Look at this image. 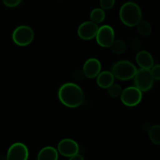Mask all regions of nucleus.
I'll return each mask as SVG.
<instances>
[{
    "label": "nucleus",
    "mask_w": 160,
    "mask_h": 160,
    "mask_svg": "<svg viewBox=\"0 0 160 160\" xmlns=\"http://www.w3.org/2000/svg\"><path fill=\"white\" fill-rule=\"evenodd\" d=\"M2 1L3 4L7 7L13 8L19 6L22 0H2Z\"/></svg>",
    "instance_id": "4be33fe9"
},
{
    "label": "nucleus",
    "mask_w": 160,
    "mask_h": 160,
    "mask_svg": "<svg viewBox=\"0 0 160 160\" xmlns=\"http://www.w3.org/2000/svg\"><path fill=\"white\" fill-rule=\"evenodd\" d=\"M105 18H106V13L104 12V9H100V8H95L90 13L91 21L97 24L104 21Z\"/></svg>",
    "instance_id": "2eb2a0df"
},
{
    "label": "nucleus",
    "mask_w": 160,
    "mask_h": 160,
    "mask_svg": "<svg viewBox=\"0 0 160 160\" xmlns=\"http://www.w3.org/2000/svg\"><path fill=\"white\" fill-rule=\"evenodd\" d=\"M123 105L129 107L138 106L142 99V93L138 88L129 87L122 90L120 95Z\"/></svg>",
    "instance_id": "423d86ee"
},
{
    "label": "nucleus",
    "mask_w": 160,
    "mask_h": 160,
    "mask_svg": "<svg viewBox=\"0 0 160 160\" xmlns=\"http://www.w3.org/2000/svg\"><path fill=\"white\" fill-rule=\"evenodd\" d=\"M120 18L126 26L133 28L142 20V12L140 6L135 2H128L124 3L120 9Z\"/></svg>",
    "instance_id": "f03ea898"
},
{
    "label": "nucleus",
    "mask_w": 160,
    "mask_h": 160,
    "mask_svg": "<svg viewBox=\"0 0 160 160\" xmlns=\"http://www.w3.org/2000/svg\"><path fill=\"white\" fill-rule=\"evenodd\" d=\"M29 156L28 147L23 143L17 142L9 148L6 159L9 160H26Z\"/></svg>",
    "instance_id": "6e6552de"
},
{
    "label": "nucleus",
    "mask_w": 160,
    "mask_h": 160,
    "mask_svg": "<svg viewBox=\"0 0 160 160\" xmlns=\"http://www.w3.org/2000/svg\"><path fill=\"white\" fill-rule=\"evenodd\" d=\"M111 72L117 79L128 81L134 78L137 72V68L130 61L120 60L113 64Z\"/></svg>",
    "instance_id": "7ed1b4c3"
},
{
    "label": "nucleus",
    "mask_w": 160,
    "mask_h": 160,
    "mask_svg": "<svg viewBox=\"0 0 160 160\" xmlns=\"http://www.w3.org/2000/svg\"><path fill=\"white\" fill-rule=\"evenodd\" d=\"M97 78V84L102 88H107L114 83L113 74L110 71L100 72Z\"/></svg>",
    "instance_id": "ddd939ff"
},
{
    "label": "nucleus",
    "mask_w": 160,
    "mask_h": 160,
    "mask_svg": "<svg viewBox=\"0 0 160 160\" xmlns=\"http://www.w3.org/2000/svg\"><path fill=\"white\" fill-rule=\"evenodd\" d=\"M134 78L135 87L141 92H148L152 88L154 83V79L152 76L150 69L141 68L136 72Z\"/></svg>",
    "instance_id": "39448f33"
},
{
    "label": "nucleus",
    "mask_w": 160,
    "mask_h": 160,
    "mask_svg": "<svg viewBox=\"0 0 160 160\" xmlns=\"http://www.w3.org/2000/svg\"><path fill=\"white\" fill-rule=\"evenodd\" d=\"M70 159V160H84V157L81 154H79V153H77L74 156H71Z\"/></svg>",
    "instance_id": "5701e85b"
},
{
    "label": "nucleus",
    "mask_w": 160,
    "mask_h": 160,
    "mask_svg": "<svg viewBox=\"0 0 160 160\" xmlns=\"http://www.w3.org/2000/svg\"><path fill=\"white\" fill-rule=\"evenodd\" d=\"M136 26H137L138 31L141 35L144 36V37H147V36L150 35V34H151L152 26L146 20H141L140 22Z\"/></svg>",
    "instance_id": "f3484780"
},
{
    "label": "nucleus",
    "mask_w": 160,
    "mask_h": 160,
    "mask_svg": "<svg viewBox=\"0 0 160 160\" xmlns=\"http://www.w3.org/2000/svg\"><path fill=\"white\" fill-rule=\"evenodd\" d=\"M101 62L95 58H90L88 59L83 67V73L88 78H95L101 72Z\"/></svg>",
    "instance_id": "9b49d317"
},
{
    "label": "nucleus",
    "mask_w": 160,
    "mask_h": 160,
    "mask_svg": "<svg viewBox=\"0 0 160 160\" xmlns=\"http://www.w3.org/2000/svg\"><path fill=\"white\" fill-rule=\"evenodd\" d=\"M59 157L58 152L52 146H47L42 148L38 155L39 160H56Z\"/></svg>",
    "instance_id": "4468645a"
},
{
    "label": "nucleus",
    "mask_w": 160,
    "mask_h": 160,
    "mask_svg": "<svg viewBox=\"0 0 160 160\" xmlns=\"http://www.w3.org/2000/svg\"><path fill=\"white\" fill-rule=\"evenodd\" d=\"M108 94L110 95L112 98H118L120 97V94L122 92V88L117 84H112L107 88Z\"/></svg>",
    "instance_id": "6ab92c4d"
},
{
    "label": "nucleus",
    "mask_w": 160,
    "mask_h": 160,
    "mask_svg": "<svg viewBox=\"0 0 160 160\" xmlns=\"http://www.w3.org/2000/svg\"><path fill=\"white\" fill-rule=\"evenodd\" d=\"M98 24L92 21H86L81 23L78 29V35L83 40H91L95 38L98 31Z\"/></svg>",
    "instance_id": "9d476101"
},
{
    "label": "nucleus",
    "mask_w": 160,
    "mask_h": 160,
    "mask_svg": "<svg viewBox=\"0 0 160 160\" xmlns=\"http://www.w3.org/2000/svg\"><path fill=\"white\" fill-rule=\"evenodd\" d=\"M136 62L141 68L151 69L154 66V59L148 52L141 51L136 55Z\"/></svg>",
    "instance_id": "f8f14e48"
},
{
    "label": "nucleus",
    "mask_w": 160,
    "mask_h": 160,
    "mask_svg": "<svg viewBox=\"0 0 160 160\" xmlns=\"http://www.w3.org/2000/svg\"><path fill=\"white\" fill-rule=\"evenodd\" d=\"M115 0H100V6L102 9L109 10L114 6Z\"/></svg>",
    "instance_id": "aec40b11"
},
{
    "label": "nucleus",
    "mask_w": 160,
    "mask_h": 160,
    "mask_svg": "<svg viewBox=\"0 0 160 160\" xmlns=\"http://www.w3.org/2000/svg\"><path fill=\"white\" fill-rule=\"evenodd\" d=\"M58 98L62 105L68 108H78L84 102V92L79 85L66 83L59 89Z\"/></svg>",
    "instance_id": "f257e3e1"
},
{
    "label": "nucleus",
    "mask_w": 160,
    "mask_h": 160,
    "mask_svg": "<svg viewBox=\"0 0 160 160\" xmlns=\"http://www.w3.org/2000/svg\"><path fill=\"white\" fill-rule=\"evenodd\" d=\"M95 38L98 45L103 48H109L111 44L115 40V33L112 27L104 25L98 28Z\"/></svg>",
    "instance_id": "0eeeda50"
},
{
    "label": "nucleus",
    "mask_w": 160,
    "mask_h": 160,
    "mask_svg": "<svg viewBox=\"0 0 160 160\" xmlns=\"http://www.w3.org/2000/svg\"><path fill=\"white\" fill-rule=\"evenodd\" d=\"M58 152L62 156L70 158L79 152V145L72 139H62L58 145Z\"/></svg>",
    "instance_id": "1a4fd4ad"
},
{
    "label": "nucleus",
    "mask_w": 160,
    "mask_h": 160,
    "mask_svg": "<svg viewBox=\"0 0 160 160\" xmlns=\"http://www.w3.org/2000/svg\"><path fill=\"white\" fill-rule=\"evenodd\" d=\"M148 136L152 142L155 145H159L160 144V127L159 125H155L150 128L149 131H148Z\"/></svg>",
    "instance_id": "a211bd4d"
},
{
    "label": "nucleus",
    "mask_w": 160,
    "mask_h": 160,
    "mask_svg": "<svg viewBox=\"0 0 160 160\" xmlns=\"http://www.w3.org/2000/svg\"><path fill=\"white\" fill-rule=\"evenodd\" d=\"M150 71H151L152 76L153 79L156 80V81H159L160 79V66L158 65L153 66L151 69H150Z\"/></svg>",
    "instance_id": "412c9836"
},
{
    "label": "nucleus",
    "mask_w": 160,
    "mask_h": 160,
    "mask_svg": "<svg viewBox=\"0 0 160 160\" xmlns=\"http://www.w3.org/2000/svg\"><path fill=\"white\" fill-rule=\"evenodd\" d=\"M112 52L117 55H121L125 52L127 49V45L122 40H114L109 46Z\"/></svg>",
    "instance_id": "dca6fc26"
},
{
    "label": "nucleus",
    "mask_w": 160,
    "mask_h": 160,
    "mask_svg": "<svg viewBox=\"0 0 160 160\" xmlns=\"http://www.w3.org/2000/svg\"><path fill=\"white\" fill-rule=\"evenodd\" d=\"M34 38V31L26 25H21L12 32V38L14 43L19 46H27L33 42Z\"/></svg>",
    "instance_id": "20e7f679"
}]
</instances>
